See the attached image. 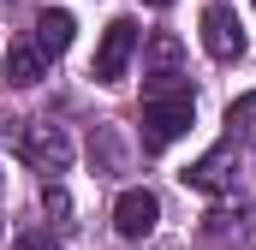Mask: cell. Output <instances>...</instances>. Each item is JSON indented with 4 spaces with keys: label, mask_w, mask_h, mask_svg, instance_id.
I'll return each instance as SVG.
<instances>
[{
    "label": "cell",
    "mask_w": 256,
    "mask_h": 250,
    "mask_svg": "<svg viewBox=\"0 0 256 250\" xmlns=\"http://www.w3.org/2000/svg\"><path fill=\"white\" fill-rule=\"evenodd\" d=\"M185 185L202 190V196H232V190H238V143L226 137V143H214L202 161H191V167H185Z\"/></svg>",
    "instance_id": "277c9868"
},
{
    "label": "cell",
    "mask_w": 256,
    "mask_h": 250,
    "mask_svg": "<svg viewBox=\"0 0 256 250\" xmlns=\"http://www.w3.org/2000/svg\"><path fill=\"white\" fill-rule=\"evenodd\" d=\"M72 36H78V18L54 6V12H42V18L30 24V36H24V42H30V48H36L42 60H60L66 48H72Z\"/></svg>",
    "instance_id": "52a82bcc"
},
{
    "label": "cell",
    "mask_w": 256,
    "mask_h": 250,
    "mask_svg": "<svg viewBox=\"0 0 256 250\" xmlns=\"http://www.w3.org/2000/svg\"><path fill=\"white\" fill-rule=\"evenodd\" d=\"M12 250H60L48 232H24V238H12Z\"/></svg>",
    "instance_id": "7c38bea8"
},
{
    "label": "cell",
    "mask_w": 256,
    "mask_h": 250,
    "mask_svg": "<svg viewBox=\"0 0 256 250\" xmlns=\"http://www.w3.org/2000/svg\"><path fill=\"white\" fill-rule=\"evenodd\" d=\"M173 90H191L185 84V48H179V36L155 30L143 48V96H173Z\"/></svg>",
    "instance_id": "7a4b0ae2"
},
{
    "label": "cell",
    "mask_w": 256,
    "mask_h": 250,
    "mask_svg": "<svg viewBox=\"0 0 256 250\" xmlns=\"http://www.w3.org/2000/svg\"><path fill=\"white\" fill-rule=\"evenodd\" d=\"M196 120V96L173 90V96H143V149H167L179 143Z\"/></svg>",
    "instance_id": "6da1fadb"
},
{
    "label": "cell",
    "mask_w": 256,
    "mask_h": 250,
    "mask_svg": "<svg viewBox=\"0 0 256 250\" xmlns=\"http://www.w3.org/2000/svg\"><path fill=\"white\" fill-rule=\"evenodd\" d=\"M155 220H161L155 190H126V196L114 202V232H120V238H149Z\"/></svg>",
    "instance_id": "8992f818"
},
{
    "label": "cell",
    "mask_w": 256,
    "mask_h": 250,
    "mask_svg": "<svg viewBox=\"0 0 256 250\" xmlns=\"http://www.w3.org/2000/svg\"><path fill=\"white\" fill-rule=\"evenodd\" d=\"M0 185H6V173H0Z\"/></svg>",
    "instance_id": "5bb4252c"
},
{
    "label": "cell",
    "mask_w": 256,
    "mask_h": 250,
    "mask_svg": "<svg viewBox=\"0 0 256 250\" xmlns=\"http://www.w3.org/2000/svg\"><path fill=\"white\" fill-rule=\"evenodd\" d=\"M226 131H232V143H250V149H256V90L226 108Z\"/></svg>",
    "instance_id": "30bf717a"
},
{
    "label": "cell",
    "mask_w": 256,
    "mask_h": 250,
    "mask_svg": "<svg viewBox=\"0 0 256 250\" xmlns=\"http://www.w3.org/2000/svg\"><path fill=\"white\" fill-rule=\"evenodd\" d=\"M202 232H208V238H232V232L244 238V202H238V208H214V214H202Z\"/></svg>",
    "instance_id": "8fae6325"
},
{
    "label": "cell",
    "mask_w": 256,
    "mask_h": 250,
    "mask_svg": "<svg viewBox=\"0 0 256 250\" xmlns=\"http://www.w3.org/2000/svg\"><path fill=\"white\" fill-rule=\"evenodd\" d=\"M131 54H137V24H131V18H114V24L102 30V48H96L90 78H96V84H120L126 66H131Z\"/></svg>",
    "instance_id": "5b68a950"
},
{
    "label": "cell",
    "mask_w": 256,
    "mask_h": 250,
    "mask_svg": "<svg viewBox=\"0 0 256 250\" xmlns=\"http://www.w3.org/2000/svg\"><path fill=\"white\" fill-rule=\"evenodd\" d=\"M202 48H208L214 60H238V54H244V30H238V18H232L226 6H208V12H202Z\"/></svg>",
    "instance_id": "ba28073f"
},
{
    "label": "cell",
    "mask_w": 256,
    "mask_h": 250,
    "mask_svg": "<svg viewBox=\"0 0 256 250\" xmlns=\"http://www.w3.org/2000/svg\"><path fill=\"white\" fill-rule=\"evenodd\" d=\"M0 78H6V84H18V90H30L36 78H48V60H42V54L18 36V42L6 48V60H0Z\"/></svg>",
    "instance_id": "9c48e42d"
},
{
    "label": "cell",
    "mask_w": 256,
    "mask_h": 250,
    "mask_svg": "<svg viewBox=\"0 0 256 250\" xmlns=\"http://www.w3.org/2000/svg\"><path fill=\"white\" fill-rule=\"evenodd\" d=\"M18 149H24V161H30L36 173H48V179L72 167V137H66L60 125H48V120L18 125Z\"/></svg>",
    "instance_id": "3957f363"
},
{
    "label": "cell",
    "mask_w": 256,
    "mask_h": 250,
    "mask_svg": "<svg viewBox=\"0 0 256 250\" xmlns=\"http://www.w3.org/2000/svg\"><path fill=\"white\" fill-rule=\"evenodd\" d=\"M143 6H167V0H143Z\"/></svg>",
    "instance_id": "4fadbf2b"
}]
</instances>
